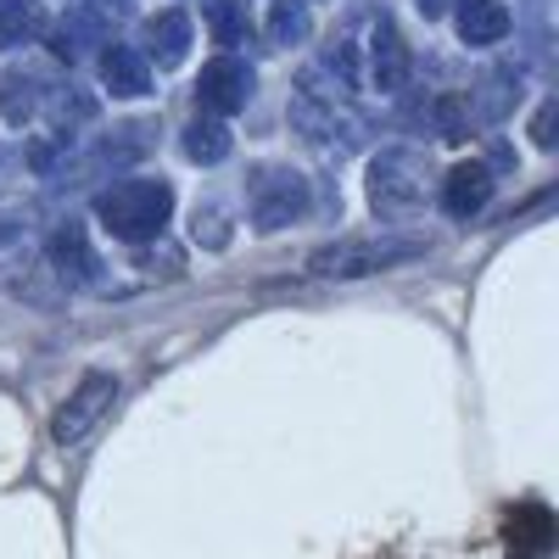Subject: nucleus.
<instances>
[{
	"mask_svg": "<svg viewBox=\"0 0 559 559\" xmlns=\"http://www.w3.org/2000/svg\"><path fill=\"white\" fill-rule=\"evenodd\" d=\"M45 34V0H0V51H17Z\"/></svg>",
	"mask_w": 559,
	"mask_h": 559,
	"instance_id": "dca6fc26",
	"label": "nucleus"
},
{
	"mask_svg": "<svg viewBox=\"0 0 559 559\" xmlns=\"http://www.w3.org/2000/svg\"><path fill=\"white\" fill-rule=\"evenodd\" d=\"M292 123H297L308 140H319V146H331L336 134H342V146H353V140L364 134V123H358L342 102H313V96H297V102H292Z\"/></svg>",
	"mask_w": 559,
	"mask_h": 559,
	"instance_id": "6e6552de",
	"label": "nucleus"
},
{
	"mask_svg": "<svg viewBox=\"0 0 559 559\" xmlns=\"http://www.w3.org/2000/svg\"><path fill=\"white\" fill-rule=\"evenodd\" d=\"M34 263V207L17 197H0V274H28Z\"/></svg>",
	"mask_w": 559,
	"mask_h": 559,
	"instance_id": "1a4fd4ad",
	"label": "nucleus"
},
{
	"mask_svg": "<svg viewBox=\"0 0 559 559\" xmlns=\"http://www.w3.org/2000/svg\"><path fill=\"white\" fill-rule=\"evenodd\" d=\"M252 84H258V73L241 57H213L197 79V102H202V112L229 118V112H241L252 102Z\"/></svg>",
	"mask_w": 559,
	"mask_h": 559,
	"instance_id": "423d86ee",
	"label": "nucleus"
},
{
	"mask_svg": "<svg viewBox=\"0 0 559 559\" xmlns=\"http://www.w3.org/2000/svg\"><path fill=\"white\" fill-rule=\"evenodd\" d=\"M492 202V168L487 163H459L448 179H442V207L453 218H471Z\"/></svg>",
	"mask_w": 559,
	"mask_h": 559,
	"instance_id": "f8f14e48",
	"label": "nucleus"
},
{
	"mask_svg": "<svg viewBox=\"0 0 559 559\" xmlns=\"http://www.w3.org/2000/svg\"><path fill=\"white\" fill-rule=\"evenodd\" d=\"M503 543H509V554L515 559H548V548H554V515L543 503H521L515 515L503 521Z\"/></svg>",
	"mask_w": 559,
	"mask_h": 559,
	"instance_id": "9b49d317",
	"label": "nucleus"
},
{
	"mask_svg": "<svg viewBox=\"0 0 559 559\" xmlns=\"http://www.w3.org/2000/svg\"><path fill=\"white\" fill-rule=\"evenodd\" d=\"M102 39H107V23L96 17V7H73V17L57 28V45H51V51L73 62V57H84V45H102Z\"/></svg>",
	"mask_w": 559,
	"mask_h": 559,
	"instance_id": "f3484780",
	"label": "nucleus"
},
{
	"mask_svg": "<svg viewBox=\"0 0 559 559\" xmlns=\"http://www.w3.org/2000/svg\"><path fill=\"white\" fill-rule=\"evenodd\" d=\"M185 51H191V17L185 12H157L152 23H146V51L140 57H157L163 68H174V62H185Z\"/></svg>",
	"mask_w": 559,
	"mask_h": 559,
	"instance_id": "2eb2a0df",
	"label": "nucleus"
},
{
	"mask_svg": "<svg viewBox=\"0 0 559 559\" xmlns=\"http://www.w3.org/2000/svg\"><path fill=\"white\" fill-rule=\"evenodd\" d=\"M112 403H118V381H112V376H102V369H96V376H84V381L68 392V403L57 408V419H51V437H57L62 448L84 442L90 431H96V419H102Z\"/></svg>",
	"mask_w": 559,
	"mask_h": 559,
	"instance_id": "39448f33",
	"label": "nucleus"
},
{
	"mask_svg": "<svg viewBox=\"0 0 559 559\" xmlns=\"http://www.w3.org/2000/svg\"><path fill=\"white\" fill-rule=\"evenodd\" d=\"M453 28H459L464 45H498L509 34V7L503 0H459Z\"/></svg>",
	"mask_w": 559,
	"mask_h": 559,
	"instance_id": "4468645a",
	"label": "nucleus"
},
{
	"mask_svg": "<svg viewBox=\"0 0 559 559\" xmlns=\"http://www.w3.org/2000/svg\"><path fill=\"white\" fill-rule=\"evenodd\" d=\"M197 241H202V247H224V241H229L218 207H197Z\"/></svg>",
	"mask_w": 559,
	"mask_h": 559,
	"instance_id": "5701e85b",
	"label": "nucleus"
},
{
	"mask_svg": "<svg viewBox=\"0 0 559 559\" xmlns=\"http://www.w3.org/2000/svg\"><path fill=\"white\" fill-rule=\"evenodd\" d=\"M414 7H419V12H426V17H437V12L448 7V0H414Z\"/></svg>",
	"mask_w": 559,
	"mask_h": 559,
	"instance_id": "393cba45",
	"label": "nucleus"
},
{
	"mask_svg": "<svg viewBox=\"0 0 559 559\" xmlns=\"http://www.w3.org/2000/svg\"><path fill=\"white\" fill-rule=\"evenodd\" d=\"M369 79H376V90H386V96H397L408 84V51H403V39L386 17L369 23Z\"/></svg>",
	"mask_w": 559,
	"mask_h": 559,
	"instance_id": "9d476101",
	"label": "nucleus"
},
{
	"mask_svg": "<svg viewBox=\"0 0 559 559\" xmlns=\"http://www.w3.org/2000/svg\"><path fill=\"white\" fill-rule=\"evenodd\" d=\"M102 84L112 96H146L152 90V62L134 51V45H107L102 51Z\"/></svg>",
	"mask_w": 559,
	"mask_h": 559,
	"instance_id": "ddd939ff",
	"label": "nucleus"
},
{
	"mask_svg": "<svg viewBox=\"0 0 559 559\" xmlns=\"http://www.w3.org/2000/svg\"><path fill=\"white\" fill-rule=\"evenodd\" d=\"M45 258H51L57 280L62 286H96V252H90V236H84V224H57V236L45 241Z\"/></svg>",
	"mask_w": 559,
	"mask_h": 559,
	"instance_id": "0eeeda50",
	"label": "nucleus"
},
{
	"mask_svg": "<svg viewBox=\"0 0 559 559\" xmlns=\"http://www.w3.org/2000/svg\"><path fill=\"white\" fill-rule=\"evenodd\" d=\"M532 134H537V146H554V107H543V112H537Z\"/></svg>",
	"mask_w": 559,
	"mask_h": 559,
	"instance_id": "b1692460",
	"label": "nucleus"
},
{
	"mask_svg": "<svg viewBox=\"0 0 559 559\" xmlns=\"http://www.w3.org/2000/svg\"><path fill=\"white\" fill-rule=\"evenodd\" d=\"M179 146H185V157H191V163H224L236 140H229L224 118H197L191 129H185V140H179Z\"/></svg>",
	"mask_w": 559,
	"mask_h": 559,
	"instance_id": "a211bd4d",
	"label": "nucleus"
},
{
	"mask_svg": "<svg viewBox=\"0 0 559 559\" xmlns=\"http://www.w3.org/2000/svg\"><path fill=\"white\" fill-rule=\"evenodd\" d=\"M269 39H274V45L308 39V7H302V0H274V12H269Z\"/></svg>",
	"mask_w": 559,
	"mask_h": 559,
	"instance_id": "412c9836",
	"label": "nucleus"
},
{
	"mask_svg": "<svg viewBox=\"0 0 559 559\" xmlns=\"http://www.w3.org/2000/svg\"><path fill=\"white\" fill-rule=\"evenodd\" d=\"M174 213V185L168 179H118L112 191L96 197V218L112 241L146 247L163 236V224Z\"/></svg>",
	"mask_w": 559,
	"mask_h": 559,
	"instance_id": "f257e3e1",
	"label": "nucleus"
},
{
	"mask_svg": "<svg viewBox=\"0 0 559 559\" xmlns=\"http://www.w3.org/2000/svg\"><path fill=\"white\" fill-rule=\"evenodd\" d=\"M34 107H39V84H34V73H0V118L7 123H23V118H34Z\"/></svg>",
	"mask_w": 559,
	"mask_h": 559,
	"instance_id": "aec40b11",
	"label": "nucleus"
},
{
	"mask_svg": "<svg viewBox=\"0 0 559 559\" xmlns=\"http://www.w3.org/2000/svg\"><path fill=\"white\" fill-rule=\"evenodd\" d=\"M515 102H521L515 73H487V79H481V90H471V112H476V118H487V123H498Z\"/></svg>",
	"mask_w": 559,
	"mask_h": 559,
	"instance_id": "6ab92c4d",
	"label": "nucleus"
},
{
	"mask_svg": "<svg viewBox=\"0 0 559 559\" xmlns=\"http://www.w3.org/2000/svg\"><path fill=\"white\" fill-rule=\"evenodd\" d=\"M419 202H426V157L419 152L392 146L369 163V207L381 218H408L419 213Z\"/></svg>",
	"mask_w": 559,
	"mask_h": 559,
	"instance_id": "20e7f679",
	"label": "nucleus"
},
{
	"mask_svg": "<svg viewBox=\"0 0 559 559\" xmlns=\"http://www.w3.org/2000/svg\"><path fill=\"white\" fill-rule=\"evenodd\" d=\"M207 23H213V39H218V45H241V39H247L241 0H207Z\"/></svg>",
	"mask_w": 559,
	"mask_h": 559,
	"instance_id": "4be33fe9",
	"label": "nucleus"
},
{
	"mask_svg": "<svg viewBox=\"0 0 559 559\" xmlns=\"http://www.w3.org/2000/svg\"><path fill=\"white\" fill-rule=\"evenodd\" d=\"M247 213H252V229L258 236H274L308 213V179L297 168H280V163H263L252 168L247 179Z\"/></svg>",
	"mask_w": 559,
	"mask_h": 559,
	"instance_id": "7ed1b4c3",
	"label": "nucleus"
},
{
	"mask_svg": "<svg viewBox=\"0 0 559 559\" xmlns=\"http://www.w3.org/2000/svg\"><path fill=\"white\" fill-rule=\"evenodd\" d=\"M426 252V241H414V236H342L331 247H319L308 258V269L319 280H358V274H381L392 263H408Z\"/></svg>",
	"mask_w": 559,
	"mask_h": 559,
	"instance_id": "f03ea898",
	"label": "nucleus"
}]
</instances>
